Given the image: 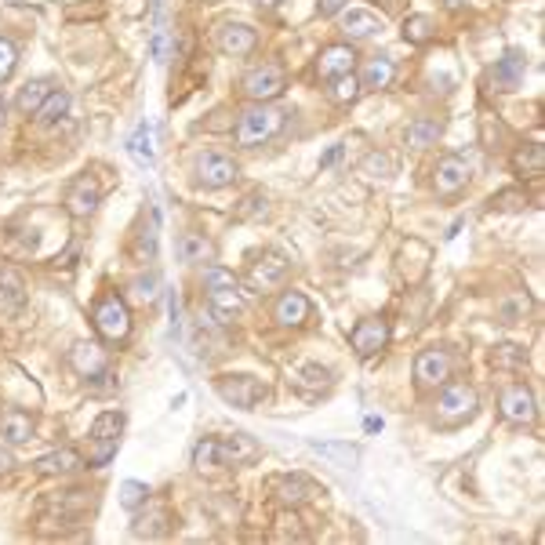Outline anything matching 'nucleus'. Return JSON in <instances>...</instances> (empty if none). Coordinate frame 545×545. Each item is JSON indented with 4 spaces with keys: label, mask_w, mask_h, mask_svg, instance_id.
<instances>
[{
    "label": "nucleus",
    "mask_w": 545,
    "mask_h": 545,
    "mask_svg": "<svg viewBox=\"0 0 545 545\" xmlns=\"http://www.w3.org/2000/svg\"><path fill=\"white\" fill-rule=\"evenodd\" d=\"M153 252H157V233H153V222H149L139 237V259L146 262V259H153Z\"/></svg>",
    "instance_id": "nucleus-45"
},
{
    "label": "nucleus",
    "mask_w": 545,
    "mask_h": 545,
    "mask_svg": "<svg viewBox=\"0 0 545 545\" xmlns=\"http://www.w3.org/2000/svg\"><path fill=\"white\" fill-rule=\"evenodd\" d=\"M283 109H276L270 102H255L252 109L241 113V124H237V142L241 146H262L270 142L272 135H280L283 128Z\"/></svg>",
    "instance_id": "nucleus-2"
},
{
    "label": "nucleus",
    "mask_w": 545,
    "mask_h": 545,
    "mask_svg": "<svg viewBox=\"0 0 545 545\" xmlns=\"http://www.w3.org/2000/svg\"><path fill=\"white\" fill-rule=\"evenodd\" d=\"M353 66H356V55H353L349 44H331V47H324V51L316 55V73H320L324 80H334V77H342V73H353Z\"/></svg>",
    "instance_id": "nucleus-21"
},
{
    "label": "nucleus",
    "mask_w": 545,
    "mask_h": 545,
    "mask_svg": "<svg viewBox=\"0 0 545 545\" xmlns=\"http://www.w3.org/2000/svg\"><path fill=\"white\" fill-rule=\"evenodd\" d=\"M241 87H244V95H248L252 102H272V98H280L283 87H287L283 66H280V62H262V66L248 69L244 80H241Z\"/></svg>",
    "instance_id": "nucleus-6"
},
{
    "label": "nucleus",
    "mask_w": 545,
    "mask_h": 545,
    "mask_svg": "<svg viewBox=\"0 0 545 545\" xmlns=\"http://www.w3.org/2000/svg\"><path fill=\"white\" fill-rule=\"evenodd\" d=\"M491 208L495 211H520V208H528V193L524 190H502L491 197Z\"/></svg>",
    "instance_id": "nucleus-42"
},
{
    "label": "nucleus",
    "mask_w": 545,
    "mask_h": 545,
    "mask_svg": "<svg viewBox=\"0 0 545 545\" xmlns=\"http://www.w3.org/2000/svg\"><path fill=\"white\" fill-rule=\"evenodd\" d=\"M69 364H73V371L84 375V378H102V375L109 371V356H106V349H102L98 342H77V345L69 349Z\"/></svg>",
    "instance_id": "nucleus-16"
},
{
    "label": "nucleus",
    "mask_w": 545,
    "mask_h": 545,
    "mask_svg": "<svg viewBox=\"0 0 545 545\" xmlns=\"http://www.w3.org/2000/svg\"><path fill=\"white\" fill-rule=\"evenodd\" d=\"M404 139H407L411 149H426V146H433V142L440 139V120H433V117H418V120L407 124Z\"/></svg>",
    "instance_id": "nucleus-32"
},
{
    "label": "nucleus",
    "mask_w": 545,
    "mask_h": 545,
    "mask_svg": "<svg viewBox=\"0 0 545 545\" xmlns=\"http://www.w3.org/2000/svg\"><path fill=\"white\" fill-rule=\"evenodd\" d=\"M120 429H124V415L117 411H102L91 426V451H87V466H106L113 455H117V444H120Z\"/></svg>",
    "instance_id": "nucleus-4"
},
{
    "label": "nucleus",
    "mask_w": 545,
    "mask_h": 545,
    "mask_svg": "<svg viewBox=\"0 0 545 545\" xmlns=\"http://www.w3.org/2000/svg\"><path fill=\"white\" fill-rule=\"evenodd\" d=\"M294 386H298L305 396H313V393H320V389L331 386V371L320 367V364H305L302 371H294Z\"/></svg>",
    "instance_id": "nucleus-34"
},
{
    "label": "nucleus",
    "mask_w": 545,
    "mask_h": 545,
    "mask_svg": "<svg viewBox=\"0 0 545 545\" xmlns=\"http://www.w3.org/2000/svg\"><path fill=\"white\" fill-rule=\"evenodd\" d=\"M499 411L509 426H531L535 415H539V404H535V393L524 382H509L499 396Z\"/></svg>",
    "instance_id": "nucleus-8"
},
{
    "label": "nucleus",
    "mask_w": 545,
    "mask_h": 545,
    "mask_svg": "<svg viewBox=\"0 0 545 545\" xmlns=\"http://www.w3.org/2000/svg\"><path fill=\"white\" fill-rule=\"evenodd\" d=\"M386 26H382V18L375 15V11H367V7H349L345 15H342V33L349 36V40H371V36H378Z\"/></svg>",
    "instance_id": "nucleus-22"
},
{
    "label": "nucleus",
    "mask_w": 545,
    "mask_h": 545,
    "mask_svg": "<svg viewBox=\"0 0 545 545\" xmlns=\"http://www.w3.org/2000/svg\"><path fill=\"white\" fill-rule=\"evenodd\" d=\"M272 539H276V542H302V539H305V531H302V520H298L294 513H283V517H276Z\"/></svg>",
    "instance_id": "nucleus-40"
},
{
    "label": "nucleus",
    "mask_w": 545,
    "mask_h": 545,
    "mask_svg": "<svg viewBox=\"0 0 545 545\" xmlns=\"http://www.w3.org/2000/svg\"><path fill=\"white\" fill-rule=\"evenodd\" d=\"M477 415V389L466 382H444L440 386V418L444 422H462Z\"/></svg>",
    "instance_id": "nucleus-11"
},
{
    "label": "nucleus",
    "mask_w": 545,
    "mask_h": 545,
    "mask_svg": "<svg viewBox=\"0 0 545 545\" xmlns=\"http://www.w3.org/2000/svg\"><path fill=\"white\" fill-rule=\"evenodd\" d=\"M146 502H149V488H146V484H139V480H124V484H120V506H124V509L135 513V509H142Z\"/></svg>",
    "instance_id": "nucleus-39"
},
{
    "label": "nucleus",
    "mask_w": 545,
    "mask_h": 545,
    "mask_svg": "<svg viewBox=\"0 0 545 545\" xmlns=\"http://www.w3.org/2000/svg\"><path fill=\"white\" fill-rule=\"evenodd\" d=\"M84 466H87V462H84L80 451L58 447V451H51V455H44V458L36 462V473H40V477H69V473H77V469H84Z\"/></svg>",
    "instance_id": "nucleus-26"
},
{
    "label": "nucleus",
    "mask_w": 545,
    "mask_h": 545,
    "mask_svg": "<svg viewBox=\"0 0 545 545\" xmlns=\"http://www.w3.org/2000/svg\"><path fill=\"white\" fill-rule=\"evenodd\" d=\"M520 313H528V298H513V302H506V309H502V316H506V324H513Z\"/></svg>",
    "instance_id": "nucleus-47"
},
{
    "label": "nucleus",
    "mask_w": 545,
    "mask_h": 545,
    "mask_svg": "<svg viewBox=\"0 0 545 545\" xmlns=\"http://www.w3.org/2000/svg\"><path fill=\"white\" fill-rule=\"evenodd\" d=\"M33 433H36V422H33L29 411H18V407H7V411H4V418H0V437H4L11 447L29 444Z\"/></svg>",
    "instance_id": "nucleus-24"
},
{
    "label": "nucleus",
    "mask_w": 545,
    "mask_h": 545,
    "mask_svg": "<svg viewBox=\"0 0 545 545\" xmlns=\"http://www.w3.org/2000/svg\"><path fill=\"white\" fill-rule=\"evenodd\" d=\"M168 524H171V513H168V506L164 502H146V513H139L135 517V528H131V535L135 539H160L164 531H168Z\"/></svg>",
    "instance_id": "nucleus-27"
},
{
    "label": "nucleus",
    "mask_w": 545,
    "mask_h": 545,
    "mask_svg": "<svg viewBox=\"0 0 545 545\" xmlns=\"http://www.w3.org/2000/svg\"><path fill=\"white\" fill-rule=\"evenodd\" d=\"M211 255H215V248H211V241H208L204 233H182V237H179V259H182L186 266L211 262Z\"/></svg>",
    "instance_id": "nucleus-29"
},
{
    "label": "nucleus",
    "mask_w": 545,
    "mask_h": 545,
    "mask_svg": "<svg viewBox=\"0 0 545 545\" xmlns=\"http://www.w3.org/2000/svg\"><path fill=\"white\" fill-rule=\"evenodd\" d=\"M469 179H473V168H469V160L458 157V153L440 157L437 168H433V186H437L440 197H455V193H462V190L469 186Z\"/></svg>",
    "instance_id": "nucleus-10"
},
{
    "label": "nucleus",
    "mask_w": 545,
    "mask_h": 545,
    "mask_svg": "<svg viewBox=\"0 0 545 545\" xmlns=\"http://www.w3.org/2000/svg\"><path fill=\"white\" fill-rule=\"evenodd\" d=\"M287 270H291V262H287L283 252H262V255L252 262L248 280H252L255 287H276V283H283Z\"/></svg>",
    "instance_id": "nucleus-20"
},
{
    "label": "nucleus",
    "mask_w": 545,
    "mask_h": 545,
    "mask_svg": "<svg viewBox=\"0 0 545 545\" xmlns=\"http://www.w3.org/2000/svg\"><path fill=\"white\" fill-rule=\"evenodd\" d=\"M51 91H55V84H51V80H29V84L18 91V98H15L18 113H26V117L33 113V117H36V109L44 106V98H47Z\"/></svg>",
    "instance_id": "nucleus-31"
},
{
    "label": "nucleus",
    "mask_w": 545,
    "mask_h": 545,
    "mask_svg": "<svg viewBox=\"0 0 545 545\" xmlns=\"http://www.w3.org/2000/svg\"><path fill=\"white\" fill-rule=\"evenodd\" d=\"M469 0H444V7H451V11H458V7H466Z\"/></svg>",
    "instance_id": "nucleus-50"
},
{
    "label": "nucleus",
    "mask_w": 545,
    "mask_h": 545,
    "mask_svg": "<svg viewBox=\"0 0 545 545\" xmlns=\"http://www.w3.org/2000/svg\"><path fill=\"white\" fill-rule=\"evenodd\" d=\"M437 36V26H433V18L429 15H411V18H404V40L407 44H429Z\"/></svg>",
    "instance_id": "nucleus-36"
},
{
    "label": "nucleus",
    "mask_w": 545,
    "mask_h": 545,
    "mask_svg": "<svg viewBox=\"0 0 545 545\" xmlns=\"http://www.w3.org/2000/svg\"><path fill=\"white\" fill-rule=\"evenodd\" d=\"M309 313H313V305H309V298H305L302 291H283V294L272 302V320H276L280 327H302V324L309 320Z\"/></svg>",
    "instance_id": "nucleus-18"
},
{
    "label": "nucleus",
    "mask_w": 545,
    "mask_h": 545,
    "mask_svg": "<svg viewBox=\"0 0 545 545\" xmlns=\"http://www.w3.org/2000/svg\"><path fill=\"white\" fill-rule=\"evenodd\" d=\"M338 157H342V146H331V149H327V153L320 157V168H331V164H334Z\"/></svg>",
    "instance_id": "nucleus-48"
},
{
    "label": "nucleus",
    "mask_w": 545,
    "mask_h": 545,
    "mask_svg": "<svg viewBox=\"0 0 545 545\" xmlns=\"http://www.w3.org/2000/svg\"><path fill=\"white\" fill-rule=\"evenodd\" d=\"M128 153H131V157H135L142 168H153L157 153H153V124H149V120L135 128V135L128 139Z\"/></svg>",
    "instance_id": "nucleus-33"
},
{
    "label": "nucleus",
    "mask_w": 545,
    "mask_h": 545,
    "mask_svg": "<svg viewBox=\"0 0 545 545\" xmlns=\"http://www.w3.org/2000/svg\"><path fill=\"white\" fill-rule=\"evenodd\" d=\"M386 342H389V324L382 320V316H367V320H360L356 327H353V334H349V345H353V353L356 356H378L382 349H386Z\"/></svg>",
    "instance_id": "nucleus-13"
},
{
    "label": "nucleus",
    "mask_w": 545,
    "mask_h": 545,
    "mask_svg": "<svg viewBox=\"0 0 545 545\" xmlns=\"http://www.w3.org/2000/svg\"><path fill=\"white\" fill-rule=\"evenodd\" d=\"M4 109H7V106H4V98H0V120H4Z\"/></svg>",
    "instance_id": "nucleus-52"
},
{
    "label": "nucleus",
    "mask_w": 545,
    "mask_h": 545,
    "mask_svg": "<svg viewBox=\"0 0 545 545\" xmlns=\"http://www.w3.org/2000/svg\"><path fill=\"white\" fill-rule=\"evenodd\" d=\"M393 80H396V62H393L389 55H375V58H367L364 69H360V87H364V91H382V87H389Z\"/></svg>",
    "instance_id": "nucleus-25"
},
{
    "label": "nucleus",
    "mask_w": 545,
    "mask_h": 545,
    "mask_svg": "<svg viewBox=\"0 0 545 545\" xmlns=\"http://www.w3.org/2000/svg\"><path fill=\"white\" fill-rule=\"evenodd\" d=\"M26 280H22V272L15 270V266H7V270L0 272V320H11V316H18L22 309H26Z\"/></svg>",
    "instance_id": "nucleus-17"
},
{
    "label": "nucleus",
    "mask_w": 545,
    "mask_h": 545,
    "mask_svg": "<svg viewBox=\"0 0 545 545\" xmlns=\"http://www.w3.org/2000/svg\"><path fill=\"white\" fill-rule=\"evenodd\" d=\"M360 77L356 73H342V77H334L331 80V98L334 102H342V106H349V102H356L360 98Z\"/></svg>",
    "instance_id": "nucleus-38"
},
{
    "label": "nucleus",
    "mask_w": 545,
    "mask_h": 545,
    "mask_svg": "<svg viewBox=\"0 0 545 545\" xmlns=\"http://www.w3.org/2000/svg\"><path fill=\"white\" fill-rule=\"evenodd\" d=\"M513 168H517V175H524V179H539V175L545 171L542 142H528V146H520V149L513 153Z\"/></svg>",
    "instance_id": "nucleus-28"
},
{
    "label": "nucleus",
    "mask_w": 545,
    "mask_h": 545,
    "mask_svg": "<svg viewBox=\"0 0 545 545\" xmlns=\"http://www.w3.org/2000/svg\"><path fill=\"white\" fill-rule=\"evenodd\" d=\"M259 455H262V447L248 433H230L219 440V462L222 466H244V462H255Z\"/></svg>",
    "instance_id": "nucleus-19"
},
{
    "label": "nucleus",
    "mask_w": 545,
    "mask_h": 545,
    "mask_svg": "<svg viewBox=\"0 0 545 545\" xmlns=\"http://www.w3.org/2000/svg\"><path fill=\"white\" fill-rule=\"evenodd\" d=\"M272 491H276V499H280L283 506H291V509H294V506H305V502L316 499V495H324L309 477H298V473H294V477H280V480L272 484Z\"/></svg>",
    "instance_id": "nucleus-23"
},
{
    "label": "nucleus",
    "mask_w": 545,
    "mask_h": 545,
    "mask_svg": "<svg viewBox=\"0 0 545 545\" xmlns=\"http://www.w3.org/2000/svg\"><path fill=\"white\" fill-rule=\"evenodd\" d=\"M255 4H259V7H276L280 0H255Z\"/></svg>",
    "instance_id": "nucleus-51"
},
{
    "label": "nucleus",
    "mask_w": 545,
    "mask_h": 545,
    "mask_svg": "<svg viewBox=\"0 0 545 545\" xmlns=\"http://www.w3.org/2000/svg\"><path fill=\"white\" fill-rule=\"evenodd\" d=\"M91 491H80V488H73V491H62V495H55V499H44L40 502V528L44 531H51L55 524H62V528H77V520L91 509Z\"/></svg>",
    "instance_id": "nucleus-3"
},
{
    "label": "nucleus",
    "mask_w": 545,
    "mask_h": 545,
    "mask_svg": "<svg viewBox=\"0 0 545 545\" xmlns=\"http://www.w3.org/2000/svg\"><path fill=\"white\" fill-rule=\"evenodd\" d=\"M98 201H102V186L95 182V175H77L66 186V201L62 204H66V211L73 219H87V215H95Z\"/></svg>",
    "instance_id": "nucleus-12"
},
{
    "label": "nucleus",
    "mask_w": 545,
    "mask_h": 545,
    "mask_svg": "<svg viewBox=\"0 0 545 545\" xmlns=\"http://www.w3.org/2000/svg\"><path fill=\"white\" fill-rule=\"evenodd\" d=\"M215 393L230 404V407H241V411H252L266 400V382L255 378V375H222L215 382Z\"/></svg>",
    "instance_id": "nucleus-5"
},
{
    "label": "nucleus",
    "mask_w": 545,
    "mask_h": 545,
    "mask_svg": "<svg viewBox=\"0 0 545 545\" xmlns=\"http://www.w3.org/2000/svg\"><path fill=\"white\" fill-rule=\"evenodd\" d=\"M255 44H259V33H255L252 26H244V22H226V26L215 29V47H219L222 55L241 58V55H252Z\"/></svg>",
    "instance_id": "nucleus-15"
},
{
    "label": "nucleus",
    "mask_w": 545,
    "mask_h": 545,
    "mask_svg": "<svg viewBox=\"0 0 545 545\" xmlns=\"http://www.w3.org/2000/svg\"><path fill=\"white\" fill-rule=\"evenodd\" d=\"M237 175H241V168H237V160H233L230 153L208 149V153L197 160V179H201V186H208V190H226V186L237 182Z\"/></svg>",
    "instance_id": "nucleus-9"
},
{
    "label": "nucleus",
    "mask_w": 545,
    "mask_h": 545,
    "mask_svg": "<svg viewBox=\"0 0 545 545\" xmlns=\"http://www.w3.org/2000/svg\"><path fill=\"white\" fill-rule=\"evenodd\" d=\"M491 364L499 367V371H520V367H528V349L524 345H495L491 349Z\"/></svg>",
    "instance_id": "nucleus-35"
},
{
    "label": "nucleus",
    "mask_w": 545,
    "mask_h": 545,
    "mask_svg": "<svg viewBox=\"0 0 545 545\" xmlns=\"http://www.w3.org/2000/svg\"><path fill=\"white\" fill-rule=\"evenodd\" d=\"M66 113H69V95H66L62 87H55V91L44 98V106L36 109V120H40V124H58Z\"/></svg>",
    "instance_id": "nucleus-37"
},
{
    "label": "nucleus",
    "mask_w": 545,
    "mask_h": 545,
    "mask_svg": "<svg viewBox=\"0 0 545 545\" xmlns=\"http://www.w3.org/2000/svg\"><path fill=\"white\" fill-rule=\"evenodd\" d=\"M349 7V0H316V11L324 15V18H334V15H342Z\"/></svg>",
    "instance_id": "nucleus-46"
},
{
    "label": "nucleus",
    "mask_w": 545,
    "mask_h": 545,
    "mask_svg": "<svg viewBox=\"0 0 545 545\" xmlns=\"http://www.w3.org/2000/svg\"><path fill=\"white\" fill-rule=\"evenodd\" d=\"M15 66H18V47L7 36H0V84L15 73Z\"/></svg>",
    "instance_id": "nucleus-44"
},
{
    "label": "nucleus",
    "mask_w": 545,
    "mask_h": 545,
    "mask_svg": "<svg viewBox=\"0 0 545 545\" xmlns=\"http://www.w3.org/2000/svg\"><path fill=\"white\" fill-rule=\"evenodd\" d=\"M11 466H15V458H11V451H4V447H0V473H7Z\"/></svg>",
    "instance_id": "nucleus-49"
},
{
    "label": "nucleus",
    "mask_w": 545,
    "mask_h": 545,
    "mask_svg": "<svg viewBox=\"0 0 545 545\" xmlns=\"http://www.w3.org/2000/svg\"><path fill=\"white\" fill-rule=\"evenodd\" d=\"M95 327H98V334L102 338H109V342H120V338H128V331H131V313H128V305H124V298L120 294H102L98 302H95Z\"/></svg>",
    "instance_id": "nucleus-7"
},
{
    "label": "nucleus",
    "mask_w": 545,
    "mask_h": 545,
    "mask_svg": "<svg viewBox=\"0 0 545 545\" xmlns=\"http://www.w3.org/2000/svg\"><path fill=\"white\" fill-rule=\"evenodd\" d=\"M204 287H208V309L219 324H233L244 309V291L241 280L222 266H208L204 270Z\"/></svg>",
    "instance_id": "nucleus-1"
},
{
    "label": "nucleus",
    "mask_w": 545,
    "mask_h": 545,
    "mask_svg": "<svg viewBox=\"0 0 545 545\" xmlns=\"http://www.w3.org/2000/svg\"><path fill=\"white\" fill-rule=\"evenodd\" d=\"M193 466L204 473V469H219L222 462H219V440H201L197 447H193Z\"/></svg>",
    "instance_id": "nucleus-41"
},
{
    "label": "nucleus",
    "mask_w": 545,
    "mask_h": 545,
    "mask_svg": "<svg viewBox=\"0 0 545 545\" xmlns=\"http://www.w3.org/2000/svg\"><path fill=\"white\" fill-rule=\"evenodd\" d=\"M451 378V356H447V349H422L418 356H415V382L422 386V389H437V386H444Z\"/></svg>",
    "instance_id": "nucleus-14"
},
{
    "label": "nucleus",
    "mask_w": 545,
    "mask_h": 545,
    "mask_svg": "<svg viewBox=\"0 0 545 545\" xmlns=\"http://www.w3.org/2000/svg\"><path fill=\"white\" fill-rule=\"evenodd\" d=\"M524 73H528V58H524L520 51H506V55L499 58L495 80H499L502 87H517V84L524 80Z\"/></svg>",
    "instance_id": "nucleus-30"
},
{
    "label": "nucleus",
    "mask_w": 545,
    "mask_h": 545,
    "mask_svg": "<svg viewBox=\"0 0 545 545\" xmlns=\"http://www.w3.org/2000/svg\"><path fill=\"white\" fill-rule=\"evenodd\" d=\"M313 451H320L324 458H334L342 466L356 462V447H349V444H313Z\"/></svg>",
    "instance_id": "nucleus-43"
}]
</instances>
